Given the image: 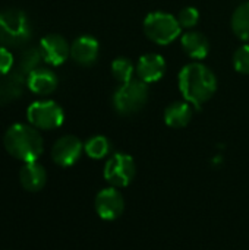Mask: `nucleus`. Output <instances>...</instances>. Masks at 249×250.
<instances>
[{
  "label": "nucleus",
  "instance_id": "obj_21",
  "mask_svg": "<svg viewBox=\"0 0 249 250\" xmlns=\"http://www.w3.org/2000/svg\"><path fill=\"white\" fill-rule=\"evenodd\" d=\"M84 151L85 154L92 158V160H101L104 157L109 155L110 152V142L106 136H101V135H97V136H92L90 138L85 145H84Z\"/></svg>",
  "mask_w": 249,
  "mask_h": 250
},
{
  "label": "nucleus",
  "instance_id": "obj_19",
  "mask_svg": "<svg viewBox=\"0 0 249 250\" xmlns=\"http://www.w3.org/2000/svg\"><path fill=\"white\" fill-rule=\"evenodd\" d=\"M41 60H43V54L40 47H29L21 53L18 62L15 63V70L22 73L23 76H28L32 70L38 67Z\"/></svg>",
  "mask_w": 249,
  "mask_h": 250
},
{
  "label": "nucleus",
  "instance_id": "obj_15",
  "mask_svg": "<svg viewBox=\"0 0 249 250\" xmlns=\"http://www.w3.org/2000/svg\"><path fill=\"white\" fill-rule=\"evenodd\" d=\"M19 182H21V186L26 192H31V193L40 192L47 183L45 168L37 161L25 163L19 171Z\"/></svg>",
  "mask_w": 249,
  "mask_h": 250
},
{
  "label": "nucleus",
  "instance_id": "obj_17",
  "mask_svg": "<svg viewBox=\"0 0 249 250\" xmlns=\"http://www.w3.org/2000/svg\"><path fill=\"white\" fill-rule=\"evenodd\" d=\"M192 104L188 101H175L164 110V122L172 129H182L192 120Z\"/></svg>",
  "mask_w": 249,
  "mask_h": 250
},
{
  "label": "nucleus",
  "instance_id": "obj_11",
  "mask_svg": "<svg viewBox=\"0 0 249 250\" xmlns=\"http://www.w3.org/2000/svg\"><path fill=\"white\" fill-rule=\"evenodd\" d=\"M100 53L98 41L91 35H81L70 44V57L81 66H91L97 62Z\"/></svg>",
  "mask_w": 249,
  "mask_h": 250
},
{
  "label": "nucleus",
  "instance_id": "obj_3",
  "mask_svg": "<svg viewBox=\"0 0 249 250\" xmlns=\"http://www.w3.org/2000/svg\"><path fill=\"white\" fill-rule=\"evenodd\" d=\"M31 35L32 26L23 10L16 7L0 10V45L19 48L29 41Z\"/></svg>",
  "mask_w": 249,
  "mask_h": 250
},
{
  "label": "nucleus",
  "instance_id": "obj_20",
  "mask_svg": "<svg viewBox=\"0 0 249 250\" xmlns=\"http://www.w3.org/2000/svg\"><path fill=\"white\" fill-rule=\"evenodd\" d=\"M134 73H136V66L126 59V57H117L112 63V75L113 78L122 83H126L134 79Z\"/></svg>",
  "mask_w": 249,
  "mask_h": 250
},
{
  "label": "nucleus",
  "instance_id": "obj_2",
  "mask_svg": "<svg viewBox=\"0 0 249 250\" xmlns=\"http://www.w3.org/2000/svg\"><path fill=\"white\" fill-rule=\"evenodd\" d=\"M3 145L9 155L22 163L37 161L44 151L43 136L38 129L25 123L12 125L4 132Z\"/></svg>",
  "mask_w": 249,
  "mask_h": 250
},
{
  "label": "nucleus",
  "instance_id": "obj_24",
  "mask_svg": "<svg viewBox=\"0 0 249 250\" xmlns=\"http://www.w3.org/2000/svg\"><path fill=\"white\" fill-rule=\"evenodd\" d=\"M13 66H15L13 54L10 53L9 48L0 45V78L7 75L9 72H12Z\"/></svg>",
  "mask_w": 249,
  "mask_h": 250
},
{
  "label": "nucleus",
  "instance_id": "obj_14",
  "mask_svg": "<svg viewBox=\"0 0 249 250\" xmlns=\"http://www.w3.org/2000/svg\"><path fill=\"white\" fill-rule=\"evenodd\" d=\"M26 86V76L12 70L0 78V104L4 105L22 97Z\"/></svg>",
  "mask_w": 249,
  "mask_h": 250
},
{
  "label": "nucleus",
  "instance_id": "obj_6",
  "mask_svg": "<svg viewBox=\"0 0 249 250\" xmlns=\"http://www.w3.org/2000/svg\"><path fill=\"white\" fill-rule=\"evenodd\" d=\"M26 119L38 130H53L63 125L65 113L56 101L40 100L26 108Z\"/></svg>",
  "mask_w": 249,
  "mask_h": 250
},
{
  "label": "nucleus",
  "instance_id": "obj_7",
  "mask_svg": "<svg viewBox=\"0 0 249 250\" xmlns=\"http://www.w3.org/2000/svg\"><path fill=\"white\" fill-rule=\"evenodd\" d=\"M104 179L113 188H126L136 174V166L131 155L119 152L112 155L104 166Z\"/></svg>",
  "mask_w": 249,
  "mask_h": 250
},
{
  "label": "nucleus",
  "instance_id": "obj_5",
  "mask_svg": "<svg viewBox=\"0 0 249 250\" xmlns=\"http://www.w3.org/2000/svg\"><path fill=\"white\" fill-rule=\"evenodd\" d=\"M142 28L147 38L160 45L172 44L181 35L182 31L178 18L167 12L148 13L144 19Z\"/></svg>",
  "mask_w": 249,
  "mask_h": 250
},
{
  "label": "nucleus",
  "instance_id": "obj_18",
  "mask_svg": "<svg viewBox=\"0 0 249 250\" xmlns=\"http://www.w3.org/2000/svg\"><path fill=\"white\" fill-rule=\"evenodd\" d=\"M230 23L233 34L239 40L249 42V1L239 4L235 9Z\"/></svg>",
  "mask_w": 249,
  "mask_h": 250
},
{
  "label": "nucleus",
  "instance_id": "obj_13",
  "mask_svg": "<svg viewBox=\"0 0 249 250\" xmlns=\"http://www.w3.org/2000/svg\"><path fill=\"white\" fill-rule=\"evenodd\" d=\"M59 83L57 75L47 67H37L26 76V86L35 95H50Z\"/></svg>",
  "mask_w": 249,
  "mask_h": 250
},
{
  "label": "nucleus",
  "instance_id": "obj_8",
  "mask_svg": "<svg viewBox=\"0 0 249 250\" xmlns=\"http://www.w3.org/2000/svg\"><path fill=\"white\" fill-rule=\"evenodd\" d=\"M95 212L101 220L113 221L117 220L125 211V199L117 190V188H106L100 190L95 196Z\"/></svg>",
  "mask_w": 249,
  "mask_h": 250
},
{
  "label": "nucleus",
  "instance_id": "obj_9",
  "mask_svg": "<svg viewBox=\"0 0 249 250\" xmlns=\"http://www.w3.org/2000/svg\"><path fill=\"white\" fill-rule=\"evenodd\" d=\"M84 152V144L73 135H65L59 138L51 148V160L59 167L73 166Z\"/></svg>",
  "mask_w": 249,
  "mask_h": 250
},
{
  "label": "nucleus",
  "instance_id": "obj_23",
  "mask_svg": "<svg viewBox=\"0 0 249 250\" xmlns=\"http://www.w3.org/2000/svg\"><path fill=\"white\" fill-rule=\"evenodd\" d=\"M178 21L181 23L182 28L185 29H192L194 26H197L198 21H200V12L197 7H192V6H188V7H183L179 13H178Z\"/></svg>",
  "mask_w": 249,
  "mask_h": 250
},
{
  "label": "nucleus",
  "instance_id": "obj_22",
  "mask_svg": "<svg viewBox=\"0 0 249 250\" xmlns=\"http://www.w3.org/2000/svg\"><path fill=\"white\" fill-rule=\"evenodd\" d=\"M233 67L238 73L249 75V42L239 47L233 54Z\"/></svg>",
  "mask_w": 249,
  "mask_h": 250
},
{
  "label": "nucleus",
  "instance_id": "obj_4",
  "mask_svg": "<svg viewBox=\"0 0 249 250\" xmlns=\"http://www.w3.org/2000/svg\"><path fill=\"white\" fill-rule=\"evenodd\" d=\"M150 89L148 83L141 79H132L122 83L113 94L112 104L116 113L122 116H132L139 113L148 103Z\"/></svg>",
  "mask_w": 249,
  "mask_h": 250
},
{
  "label": "nucleus",
  "instance_id": "obj_16",
  "mask_svg": "<svg viewBox=\"0 0 249 250\" xmlns=\"http://www.w3.org/2000/svg\"><path fill=\"white\" fill-rule=\"evenodd\" d=\"M185 53L194 60H203L210 53V41L198 31H188L181 38Z\"/></svg>",
  "mask_w": 249,
  "mask_h": 250
},
{
  "label": "nucleus",
  "instance_id": "obj_1",
  "mask_svg": "<svg viewBox=\"0 0 249 250\" xmlns=\"http://www.w3.org/2000/svg\"><path fill=\"white\" fill-rule=\"evenodd\" d=\"M179 89L185 101L200 108L216 94L217 78L208 66L194 62L182 67L179 73Z\"/></svg>",
  "mask_w": 249,
  "mask_h": 250
},
{
  "label": "nucleus",
  "instance_id": "obj_12",
  "mask_svg": "<svg viewBox=\"0 0 249 250\" xmlns=\"http://www.w3.org/2000/svg\"><path fill=\"white\" fill-rule=\"evenodd\" d=\"M166 73V60L161 54L147 53L139 57L136 63V75L138 79L145 83H153L160 81Z\"/></svg>",
  "mask_w": 249,
  "mask_h": 250
},
{
  "label": "nucleus",
  "instance_id": "obj_10",
  "mask_svg": "<svg viewBox=\"0 0 249 250\" xmlns=\"http://www.w3.org/2000/svg\"><path fill=\"white\" fill-rule=\"evenodd\" d=\"M43 60L51 66L63 64L70 56V45L65 37L59 34H48L40 41Z\"/></svg>",
  "mask_w": 249,
  "mask_h": 250
}]
</instances>
